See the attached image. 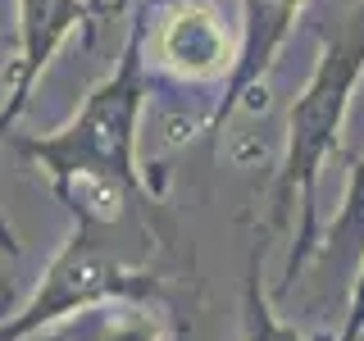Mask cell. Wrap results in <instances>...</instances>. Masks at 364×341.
I'll return each instance as SVG.
<instances>
[{"instance_id":"cell-2","label":"cell","mask_w":364,"mask_h":341,"mask_svg":"<svg viewBox=\"0 0 364 341\" xmlns=\"http://www.w3.org/2000/svg\"><path fill=\"white\" fill-rule=\"evenodd\" d=\"M301 5L305 0H246V41H242V55H237V82L255 77L269 64V55L296 28Z\"/></svg>"},{"instance_id":"cell-1","label":"cell","mask_w":364,"mask_h":341,"mask_svg":"<svg viewBox=\"0 0 364 341\" xmlns=\"http://www.w3.org/2000/svg\"><path fill=\"white\" fill-rule=\"evenodd\" d=\"M155 50L168 68H178V73H187V77H210V73H219V68L232 64L223 23L210 5H200V0H187L178 14H168V23L159 28Z\"/></svg>"}]
</instances>
